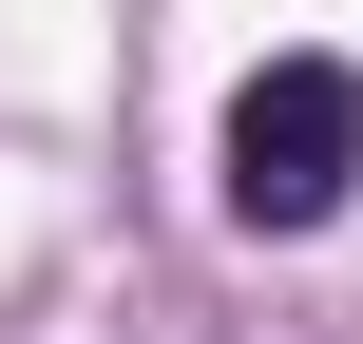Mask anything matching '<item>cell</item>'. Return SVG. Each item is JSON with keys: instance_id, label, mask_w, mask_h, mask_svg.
Returning <instances> with one entry per match:
<instances>
[{"instance_id": "obj_1", "label": "cell", "mask_w": 363, "mask_h": 344, "mask_svg": "<svg viewBox=\"0 0 363 344\" xmlns=\"http://www.w3.org/2000/svg\"><path fill=\"white\" fill-rule=\"evenodd\" d=\"M211 172H230V230H268V249L325 230V211L363 192V57L287 38V57L230 96V153H211Z\"/></svg>"}]
</instances>
